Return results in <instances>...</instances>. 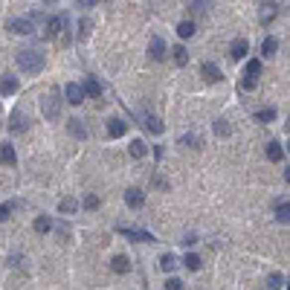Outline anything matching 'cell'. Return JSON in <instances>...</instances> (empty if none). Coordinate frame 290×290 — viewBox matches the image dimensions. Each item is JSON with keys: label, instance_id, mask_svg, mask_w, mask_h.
Here are the masks:
<instances>
[{"label": "cell", "instance_id": "6da1fadb", "mask_svg": "<svg viewBox=\"0 0 290 290\" xmlns=\"http://www.w3.org/2000/svg\"><path fill=\"white\" fill-rule=\"evenodd\" d=\"M44 64H47V58H44L41 47H26V50L17 52V67L23 70V73H41Z\"/></svg>", "mask_w": 290, "mask_h": 290}, {"label": "cell", "instance_id": "7a4b0ae2", "mask_svg": "<svg viewBox=\"0 0 290 290\" xmlns=\"http://www.w3.org/2000/svg\"><path fill=\"white\" fill-rule=\"evenodd\" d=\"M44 20L41 12H32V15H23V17H12V20H6V29L15 35H32L35 26Z\"/></svg>", "mask_w": 290, "mask_h": 290}, {"label": "cell", "instance_id": "3957f363", "mask_svg": "<svg viewBox=\"0 0 290 290\" xmlns=\"http://www.w3.org/2000/svg\"><path fill=\"white\" fill-rule=\"evenodd\" d=\"M41 113H44V119H50V122L61 116V96H58L55 87L41 96Z\"/></svg>", "mask_w": 290, "mask_h": 290}, {"label": "cell", "instance_id": "277c9868", "mask_svg": "<svg viewBox=\"0 0 290 290\" xmlns=\"http://www.w3.org/2000/svg\"><path fill=\"white\" fill-rule=\"evenodd\" d=\"M67 26V15H52V17H44V32H41V38L44 41H52L55 35L61 32Z\"/></svg>", "mask_w": 290, "mask_h": 290}, {"label": "cell", "instance_id": "5b68a950", "mask_svg": "<svg viewBox=\"0 0 290 290\" xmlns=\"http://www.w3.org/2000/svg\"><path fill=\"white\" fill-rule=\"evenodd\" d=\"M116 232L128 235L131 241H157L151 232H148V229H134V226H122V223H116Z\"/></svg>", "mask_w": 290, "mask_h": 290}, {"label": "cell", "instance_id": "8992f818", "mask_svg": "<svg viewBox=\"0 0 290 290\" xmlns=\"http://www.w3.org/2000/svg\"><path fill=\"white\" fill-rule=\"evenodd\" d=\"M64 102L70 104H82L85 102V90H82V85H76V82H70V85H64Z\"/></svg>", "mask_w": 290, "mask_h": 290}, {"label": "cell", "instance_id": "52a82bcc", "mask_svg": "<svg viewBox=\"0 0 290 290\" xmlns=\"http://www.w3.org/2000/svg\"><path fill=\"white\" fill-rule=\"evenodd\" d=\"M125 203L131 206V209H142L145 206V192L142 189H128L125 192Z\"/></svg>", "mask_w": 290, "mask_h": 290}, {"label": "cell", "instance_id": "ba28073f", "mask_svg": "<svg viewBox=\"0 0 290 290\" xmlns=\"http://www.w3.org/2000/svg\"><path fill=\"white\" fill-rule=\"evenodd\" d=\"M279 15V6L276 3H261V9H258V20L267 26V23H273V17Z\"/></svg>", "mask_w": 290, "mask_h": 290}, {"label": "cell", "instance_id": "9c48e42d", "mask_svg": "<svg viewBox=\"0 0 290 290\" xmlns=\"http://www.w3.org/2000/svg\"><path fill=\"white\" fill-rule=\"evenodd\" d=\"M148 55H151L154 61H163V58H166V41L154 35V38H151V47H148Z\"/></svg>", "mask_w": 290, "mask_h": 290}, {"label": "cell", "instance_id": "30bf717a", "mask_svg": "<svg viewBox=\"0 0 290 290\" xmlns=\"http://www.w3.org/2000/svg\"><path fill=\"white\" fill-rule=\"evenodd\" d=\"M67 131H70V137H76V139H85L87 137V125H85V119H73L67 122Z\"/></svg>", "mask_w": 290, "mask_h": 290}, {"label": "cell", "instance_id": "8fae6325", "mask_svg": "<svg viewBox=\"0 0 290 290\" xmlns=\"http://www.w3.org/2000/svg\"><path fill=\"white\" fill-rule=\"evenodd\" d=\"M247 50H250V44H247L244 38H238V41L229 47V58H232V61H241V58H247Z\"/></svg>", "mask_w": 290, "mask_h": 290}, {"label": "cell", "instance_id": "7c38bea8", "mask_svg": "<svg viewBox=\"0 0 290 290\" xmlns=\"http://www.w3.org/2000/svg\"><path fill=\"white\" fill-rule=\"evenodd\" d=\"M142 125H145L151 134H163V131H166V125L160 122V116H154V113H145V116H142Z\"/></svg>", "mask_w": 290, "mask_h": 290}, {"label": "cell", "instance_id": "4fadbf2b", "mask_svg": "<svg viewBox=\"0 0 290 290\" xmlns=\"http://www.w3.org/2000/svg\"><path fill=\"white\" fill-rule=\"evenodd\" d=\"M200 73H203V79H206V82H223V73H221L218 67H215L212 61H206L203 67H200Z\"/></svg>", "mask_w": 290, "mask_h": 290}, {"label": "cell", "instance_id": "5bb4252c", "mask_svg": "<svg viewBox=\"0 0 290 290\" xmlns=\"http://www.w3.org/2000/svg\"><path fill=\"white\" fill-rule=\"evenodd\" d=\"M276 221H279V223H288L290 221V203L285 200V197H279V200H276Z\"/></svg>", "mask_w": 290, "mask_h": 290}, {"label": "cell", "instance_id": "9a60e30c", "mask_svg": "<svg viewBox=\"0 0 290 290\" xmlns=\"http://www.w3.org/2000/svg\"><path fill=\"white\" fill-rule=\"evenodd\" d=\"M125 131H128V122H122V119H107V134H110L113 139H119Z\"/></svg>", "mask_w": 290, "mask_h": 290}, {"label": "cell", "instance_id": "2e32d148", "mask_svg": "<svg viewBox=\"0 0 290 290\" xmlns=\"http://www.w3.org/2000/svg\"><path fill=\"white\" fill-rule=\"evenodd\" d=\"M276 50H279V38H273V35L264 38V44H261V55H264V58H273Z\"/></svg>", "mask_w": 290, "mask_h": 290}, {"label": "cell", "instance_id": "e0dca14e", "mask_svg": "<svg viewBox=\"0 0 290 290\" xmlns=\"http://www.w3.org/2000/svg\"><path fill=\"white\" fill-rule=\"evenodd\" d=\"M82 90H85V96H93V99H99V96H102V85H99L96 79H87L85 85H82Z\"/></svg>", "mask_w": 290, "mask_h": 290}, {"label": "cell", "instance_id": "ac0fdd59", "mask_svg": "<svg viewBox=\"0 0 290 290\" xmlns=\"http://www.w3.org/2000/svg\"><path fill=\"white\" fill-rule=\"evenodd\" d=\"M267 160H273V163H282V160H285V148H282L279 142H267Z\"/></svg>", "mask_w": 290, "mask_h": 290}, {"label": "cell", "instance_id": "d6986e66", "mask_svg": "<svg viewBox=\"0 0 290 290\" xmlns=\"http://www.w3.org/2000/svg\"><path fill=\"white\" fill-rule=\"evenodd\" d=\"M0 163H6V166H15L17 163V154L12 145H0Z\"/></svg>", "mask_w": 290, "mask_h": 290}, {"label": "cell", "instance_id": "ffe728a7", "mask_svg": "<svg viewBox=\"0 0 290 290\" xmlns=\"http://www.w3.org/2000/svg\"><path fill=\"white\" fill-rule=\"evenodd\" d=\"M35 232H38V235H47V232H50L52 229V218H47V215H41V218H35Z\"/></svg>", "mask_w": 290, "mask_h": 290}, {"label": "cell", "instance_id": "44dd1931", "mask_svg": "<svg viewBox=\"0 0 290 290\" xmlns=\"http://www.w3.org/2000/svg\"><path fill=\"white\" fill-rule=\"evenodd\" d=\"M128 151H131V157H134V160H142V157H145V151H148V145H145L142 139H134V142L128 145Z\"/></svg>", "mask_w": 290, "mask_h": 290}, {"label": "cell", "instance_id": "7402d4cb", "mask_svg": "<svg viewBox=\"0 0 290 290\" xmlns=\"http://www.w3.org/2000/svg\"><path fill=\"white\" fill-rule=\"evenodd\" d=\"M23 128H26V122H23V116H20V110H15V113L9 116V131H12V134H20Z\"/></svg>", "mask_w": 290, "mask_h": 290}, {"label": "cell", "instance_id": "603a6c76", "mask_svg": "<svg viewBox=\"0 0 290 290\" xmlns=\"http://www.w3.org/2000/svg\"><path fill=\"white\" fill-rule=\"evenodd\" d=\"M76 209H79V200L76 197H61V203H58V212L61 215H73Z\"/></svg>", "mask_w": 290, "mask_h": 290}, {"label": "cell", "instance_id": "cb8c5ba5", "mask_svg": "<svg viewBox=\"0 0 290 290\" xmlns=\"http://www.w3.org/2000/svg\"><path fill=\"white\" fill-rule=\"evenodd\" d=\"M171 58H174V64H180V67H183V64L189 61V52H186V47H183V44L171 47Z\"/></svg>", "mask_w": 290, "mask_h": 290}, {"label": "cell", "instance_id": "d4e9b609", "mask_svg": "<svg viewBox=\"0 0 290 290\" xmlns=\"http://www.w3.org/2000/svg\"><path fill=\"white\" fill-rule=\"evenodd\" d=\"M110 270H113V273H128V270H131V261L125 256H116L110 261Z\"/></svg>", "mask_w": 290, "mask_h": 290}, {"label": "cell", "instance_id": "484cf974", "mask_svg": "<svg viewBox=\"0 0 290 290\" xmlns=\"http://www.w3.org/2000/svg\"><path fill=\"white\" fill-rule=\"evenodd\" d=\"M15 90H17V79L15 76H6V79L0 82V93H3V96H12Z\"/></svg>", "mask_w": 290, "mask_h": 290}, {"label": "cell", "instance_id": "4316f807", "mask_svg": "<svg viewBox=\"0 0 290 290\" xmlns=\"http://www.w3.org/2000/svg\"><path fill=\"white\" fill-rule=\"evenodd\" d=\"M183 264H186V270L189 273H194V270H200V256H194V253H186V258H183Z\"/></svg>", "mask_w": 290, "mask_h": 290}, {"label": "cell", "instance_id": "83f0119b", "mask_svg": "<svg viewBox=\"0 0 290 290\" xmlns=\"http://www.w3.org/2000/svg\"><path fill=\"white\" fill-rule=\"evenodd\" d=\"M209 6H212V0H192V15H206L209 12Z\"/></svg>", "mask_w": 290, "mask_h": 290}, {"label": "cell", "instance_id": "f1b7e54d", "mask_svg": "<svg viewBox=\"0 0 290 290\" xmlns=\"http://www.w3.org/2000/svg\"><path fill=\"white\" fill-rule=\"evenodd\" d=\"M177 35H180L183 41H186V38H192V35H194V20H183V23L177 26Z\"/></svg>", "mask_w": 290, "mask_h": 290}, {"label": "cell", "instance_id": "f546056e", "mask_svg": "<svg viewBox=\"0 0 290 290\" xmlns=\"http://www.w3.org/2000/svg\"><path fill=\"white\" fill-rule=\"evenodd\" d=\"M282 288H285V276L282 273L267 276V290H282Z\"/></svg>", "mask_w": 290, "mask_h": 290}, {"label": "cell", "instance_id": "4dcf8cb0", "mask_svg": "<svg viewBox=\"0 0 290 290\" xmlns=\"http://www.w3.org/2000/svg\"><path fill=\"white\" fill-rule=\"evenodd\" d=\"M160 267H163L166 273H171V270L177 267V258L171 256V253H166V256H160Z\"/></svg>", "mask_w": 290, "mask_h": 290}, {"label": "cell", "instance_id": "1f68e13d", "mask_svg": "<svg viewBox=\"0 0 290 290\" xmlns=\"http://www.w3.org/2000/svg\"><path fill=\"white\" fill-rule=\"evenodd\" d=\"M215 134H218V137H229V134H232L229 122L226 119H215Z\"/></svg>", "mask_w": 290, "mask_h": 290}, {"label": "cell", "instance_id": "d6a6232c", "mask_svg": "<svg viewBox=\"0 0 290 290\" xmlns=\"http://www.w3.org/2000/svg\"><path fill=\"white\" fill-rule=\"evenodd\" d=\"M256 119L261 122V125H267V122L276 119V110H273V107H264V110H258V113H256Z\"/></svg>", "mask_w": 290, "mask_h": 290}, {"label": "cell", "instance_id": "836d02e7", "mask_svg": "<svg viewBox=\"0 0 290 290\" xmlns=\"http://www.w3.org/2000/svg\"><path fill=\"white\" fill-rule=\"evenodd\" d=\"M258 73H261V58L247 61V73H244V76H253V79H258Z\"/></svg>", "mask_w": 290, "mask_h": 290}, {"label": "cell", "instance_id": "e575fe53", "mask_svg": "<svg viewBox=\"0 0 290 290\" xmlns=\"http://www.w3.org/2000/svg\"><path fill=\"white\" fill-rule=\"evenodd\" d=\"M90 29H93V23H90V20H82V23H79V38H87Z\"/></svg>", "mask_w": 290, "mask_h": 290}, {"label": "cell", "instance_id": "d590c367", "mask_svg": "<svg viewBox=\"0 0 290 290\" xmlns=\"http://www.w3.org/2000/svg\"><path fill=\"white\" fill-rule=\"evenodd\" d=\"M256 85H258V79H253V76H244V82H241L244 90H256Z\"/></svg>", "mask_w": 290, "mask_h": 290}, {"label": "cell", "instance_id": "8d00e7d4", "mask_svg": "<svg viewBox=\"0 0 290 290\" xmlns=\"http://www.w3.org/2000/svg\"><path fill=\"white\" fill-rule=\"evenodd\" d=\"M99 203H102V200H99L96 194H87V197H85V206H87V209H99Z\"/></svg>", "mask_w": 290, "mask_h": 290}, {"label": "cell", "instance_id": "74e56055", "mask_svg": "<svg viewBox=\"0 0 290 290\" xmlns=\"http://www.w3.org/2000/svg\"><path fill=\"white\" fill-rule=\"evenodd\" d=\"M166 290H183V282H180V279H174V276H171L169 282H166Z\"/></svg>", "mask_w": 290, "mask_h": 290}, {"label": "cell", "instance_id": "f35d334b", "mask_svg": "<svg viewBox=\"0 0 290 290\" xmlns=\"http://www.w3.org/2000/svg\"><path fill=\"white\" fill-rule=\"evenodd\" d=\"M12 215V203H0V223Z\"/></svg>", "mask_w": 290, "mask_h": 290}, {"label": "cell", "instance_id": "ab89813d", "mask_svg": "<svg viewBox=\"0 0 290 290\" xmlns=\"http://www.w3.org/2000/svg\"><path fill=\"white\" fill-rule=\"evenodd\" d=\"M76 6H79V9H93L96 0H76Z\"/></svg>", "mask_w": 290, "mask_h": 290}, {"label": "cell", "instance_id": "60d3db41", "mask_svg": "<svg viewBox=\"0 0 290 290\" xmlns=\"http://www.w3.org/2000/svg\"><path fill=\"white\" fill-rule=\"evenodd\" d=\"M197 142H200V139L194 137V134H192V137H183V139H180V145H197Z\"/></svg>", "mask_w": 290, "mask_h": 290}, {"label": "cell", "instance_id": "b9f144b4", "mask_svg": "<svg viewBox=\"0 0 290 290\" xmlns=\"http://www.w3.org/2000/svg\"><path fill=\"white\" fill-rule=\"evenodd\" d=\"M194 241H197V235H186V238H183V244H186V247H192Z\"/></svg>", "mask_w": 290, "mask_h": 290}, {"label": "cell", "instance_id": "7bdbcfd3", "mask_svg": "<svg viewBox=\"0 0 290 290\" xmlns=\"http://www.w3.org/2000/svg\"><path fill=\"white\" fill-rule=\"evenodd\" d=\"M47 3H50V0H47Z\"/></svg>", "mask_w": 290, "mask_h": 290}]
</instances>
